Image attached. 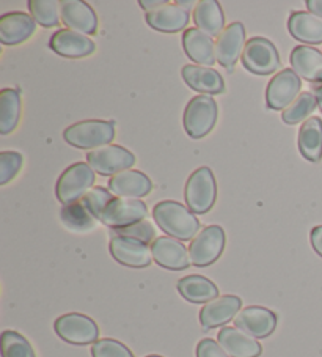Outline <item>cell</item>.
<instances>
[{"instance_id": "1", "label": "cell", "mask_w": 322, "mask_h": 357, "mask_svg": "<svg viewBox=\"0 0 322 357\" xmlns=\"http://www.w3.org/2000/svg\"><path fill=\"white\" fill-rule=\"evenodd\" d=\"M153 219L165 235L178 241H190L200 230V222L187 206L173 200L159 202L153 208Z\"/></svg>"}, {"instance_id": "2", "label": "cell", "mask_w": 322, "mask_h": 357, "mask_svg": "<svg viewBox=\"0 0 322 357\" xmlns=\"http://www.w3.org/2000/svg\"><path fill=\"white\" fill-rule=\"evenodd\" d=\"M114 137L115 121L112 120H84L68 126L63 132L66 144L90 151L110 145Z\"/></svg>"}, {"instance_id": "3", "label": "cell", "mask_w": 322, "mask_h": 357, "mask_svg": "<svg viewBox=\"0 0 322 357\" xmlns=\"http://www.w3.org/2000/svg\"><path fill=\"white\" fill-rule=\"evenodd\" d=\"M185 205L194 214H206L217 199V183L213 170L200 167L192 172L184 188Z\"/></svg>"}, {"instance_id": "4", "label": "cell", "mask_w": 322, "mask_h": 357, "mask_svg": "<svg viewBox=\"0 0 322 357\" xmlns=\"http://www.w3.org/2000/svg\"><path fill=\"white\" fill-rule=\"evenodd\" d=\"M217 102L209 95H198L187 102L183 115L185 132L192 139H201L213 131L217 123Z\"/></svg>"}, {"instance_id": "5", "label": "cell", "mask_w": 322, "mask_h": 357, "mask_svg": "<svg viewBox=\"0 0 322 357\" xmlns=\"http://www.w3.org/2000/svg\"><path fill=\"white\" fill-rule=\"evenodd\" d=\"M95 184V170L86 162H76L60 175L55 184V195L61 205H71L80 202L93 189Z\"/></svg>"}, {"instance_id": "6", "label": "cell", "mask_w": 322, "mask_h": 357, "mask_svg": "<svg viewBox=\"0 0 322 357\" xmlns=\"http://www.w3.org/2000/svg\"><path fill=\"white\" fill-rule=\"evenodd\" d=\"M240 61L247 71L258 76L272 75L282 66L280 54L274 43L263 36H253L247 41Z\"/></svg>"}, {"instance_id": "7", "label": "cell", "mask_w": 322, "mask_h": 357, "mask_svg": "<svg viewBox=\"0 0 322 357\" xmlns=\"http://www.w3.org/2000/svg\"><path fill=\"white\" fill-rule=\"evenodd\" d=\"M225 249V231L220 225H208L192 239L189 245L190 263L197 268H206L220 258Z\"/></svg>"}, {"instance_id": "8", "label": "cell", "mask_w": 322, "mask_h": 357, "mask_svg": "<svg viewBox=\"0 0 322 357\" xmlns=\"http://www.w3.org/2000/svg\"><path fill=\"white\" fill-rule=\"evenodd\" d=\"M86 164L102 176H114L120 172L131 170L135 156L121 145H105L86 153Z\"/></svg>"}, {"instance_id": "9", "label": "cell", "mask_w": 322, "mask_h": 357, "mask_svg": "<svg viewBox=\"0 0 322 357\" xmlns=\"http://www.w3.org/2000/svg\"><path fill=\"white\" fill-rule=\"evenodd\" d=\"M54 329L61 340L79 347L96 343L99 337L98 324L82 313H66L59 317L54 323Z\"/></svg>"}, {"instance_id": "10", "label": "cell", "mask_w": 322, "mask_h": 357, "mask_svg": "<svg viewBox=\"0 0 322 357\" xmlns=\"http://www.w3.org/2000/svg\"><path fill=\"white\" fill-rule=\"evenodd\" d=\"M302 81L293 70H282L270 79L266 89V106L270 110H284L300 95Z\"/></svg>"}, {"instance_id": "11", "label": "cell", "mask_w": 322, "mask_h": 357, "mask_svg": "<svg viewBox=\"0 0 322 357\" xmlns=\"http://www.w3.org/2000/svg\"><path fill=\"white\" fill-rule=\"evenodd\" d=\"M148 208L146 203L137 199H115L105 208L101 216V222L110 229H125V227L134 225L141 220H146Z\"/></svg>"}, {"instance_id": "12", "label": "cell", "mask_w": 322, "mask_h": 357, "mask_svg": "<svg viewBox=\"0 0 322 357\" xmlns=\"http://www.w3.org/2000/svg\"><path fill=\"white\" fill-rule=\"evenodd\" d=\"M110 255L123 266L141 269L151 264V248L134 238L112 235L109 243Z\"/></svg>"}, {"instance_id": "13", "label": "cell", "mask_w": 322, "mask_h": 357, "mask_svg": "<svg viewBox=\"0 0 322 357\" xmlns=\"http://www.w3.org/2000/svg\"><path fill=\"white\" fill-rule=\"evenodd\" d=\"M245 45V29L243 24L233 22L230 26H227L224 32L217 36V41H215L217 63L231 73L238 60L243 59Z\"/></svg>"}, {"instance_id": "14", "label": "cell", "mask_w": 322, "mask_h": 357, "mask_svg": "<svg viewBox=\"0 0 322 357\" xmlns=\"http://www.w3.org/2000/svg\"><path fill=\"white\" fill-rule=\"evenodd\" d=\"M238 329L244 331L253 338H266L274 334L278 318L272 310L266 307L250 305L240 310L233 319Z\"/></svg>"}, {"instance_id": "15", "label": "cell", "mask_w": 322, "mask_h": 357, "mask_svg": "<svg viewBox=\"0 0 322 357\" xmlns=\"http://www.w3.org/2000/svg\"><path fill=\"white\" fill-rule=\"evenodd\" d=\"M151 254L153 260L156 261L160 268L170 271H183L187 269L190 263L189 252L185 245L171 236H159L151 243Z\"/></svg>"}, {"instance_id": "16", "label": "cell", "mask_w": 322, "mask_h": 357, "mask_svg": "<svg viewBox=\"0 0 322 357\" xmlns=\"http://www.w3.org/2000/svg\"><path fill=\"white\" fill-rule=\"evenodd\" d=\"M61 22L70 30L82 35L98 32V16L89 3L82 0H61Z\"/></svg>"}, {"instance_id": "17", "label": "cell", "mask_w": 322, "mask_h": 357, "mask_svg": "<svg viewBox=\"0 0 322 357\" xmlns=\"http://www.w3.org/2000/svg\"><path fill=\"white\" fill-rule=\"evenodd\" d=\"M243 307V301L233 294L215 298L200 310V324L204 331L220 328L236 318Z\"/></svg>"}, {"instance_id": "18", "label": "cell", "mask_w": 322, "mask_h": 357, "mask_svg": "<svg viewBox=\"0 0 322 357\" xmlns=\"http://www.w3.org/2000/svg\"><path fill=\"white\" fill-rule=\"evenodd\" d=\"M55 54L65 59H84L95 52V41L86 35L77 33L70 29H60L51 36L49 41Z\"/></svg>"}, {"instance_id": "19", "label": "cell", "mask_w": 322, "mask_h": 357, "mask_svg": "<svg viewBox=\"0 0 322 357\" xmlns=\"http://www.w3.org/2000/svg\"><path fill=\"white\" fill-rule=\"evenodd\" d=\"M36 22L24 11H11L0 16V41L3 46H17L35 33Z\"/></svg>"}, {"instance_id": "20", "label": "cell", "mask_w": 322, "mask_h": 357, "mask_svg": "<svg viewBox=\"0 0 322 357\" xmlns=\"http://www.w3.org/2000/svg\"><path fill=\"white\" fill-rule=\"evenodd\" d=\"M109 190L121 199H137L146 197L153 190V183L144 172L125 170L109 180Z\"/></svg>"}, {"instance_id": "21", "label": "cell", "mask_w": 322, "mask_h": 357, "mask_svg": "<svg viewBox=\"0 0 322 357\" xmlns=\"http://www.w3.org/2000/svg\"><path fill=\"white\" fill-rule=\"evenodd\" d=\"M183 79L189 85V89L198 91L200 95H220L225 91V81L219 71L214 68H206L200 65L183 66Z\"/></svg>"}, {"instance_id": "22", "label": "cell", "mask_w": 322, "mask_h": 357, "mask_svg": "<svg viewBox=\"0 0 322 357\" xmlns=\"http://www.w3.org/2000/svg\"><path fill=\"white\" fill-rule=\"evenodd\" d=\"M291 70L312 84H322V52L313 46H296L289 57Z\"/></svg>"}, {"instance_id": "23", "label": "cell", "mask_w": 322, "mask_h": 357, "mask_svg": "<svg viewBox=\"0 0 322 357\" xmlns=\"http://www.w3.org/2000/svg\"><path fill=\"white\" fill-rule=\"evenodd\" d=\"M146 24L151 29L162 33H178L187 27L190 21V13L176 3H167L154 11H148Z\"/></svg>"}, {"instance_id": "24", "label": "cell", "mask_w": 322, "mask_h": 357, "mask_svg": "<svg viewBox=\"0 0 322 357\" xmlns=\"http://www.w3.org/2000/svg\"><path fill=\"white\" fill-rule=\"evenodd\" d=\"M217 342L230 357H259L263 353L261 344L256 338L230 326H225L219 332Z\"/></svg>"}, {"instance_id": "25", "label": "cell", "mask_w": 322, "mask_h": 357, "mask_svg": "<svg viewBox=\"0 0 322 357\" xmlns=\"http://www.w3.org/2000/svg\"><path fill=\"white\" fill-rule=\"evenodd\" d=\"M183 49L187 57L195 61L197 65L210 68L217 59H215V45L213 38L197 27L187 29L183 35Z\"/></svg>"}, {"instance_id": "26", "label": "cell", "mask_w": 322, "mask_h": 357, "mask_svg": "<svg viewBox=\"0 0 322 357\" xmlns=\"http://www.w3.org/2000/svg\"><path fill=\"white\" fill-rule=\"evenodd\" d=\"M288 30L303 45H322V17L309 11H294L288 20Z\"/></svg>"}, {"instance_id": "27", "label": "cell", "mask_w": 322, "mask_h": 357, "mask_svg": "<svg viewBox=\"0 0 322 357\" xmlns=\"http://www.w3.org/2000/svg\"><path fill=\"white\" fill-rule=\"evenodd\" d=\"M194 22L198 30H201L210 38L219 36L225 30V16L220 3L215 0H200L194 8Z\"/></svg>"}, {"instance_id": "28", "label": "cell", "mask_w": 322, "mask_h": 357, "mask_svg": "<svg viewBox=\"0 0 322 357\" xmlns=\"http://www.w3.org/2000/svg\"><path fill=\"white\" fill-rule=\"evenodd\" d=\"M300 155L309 162H319L322 158V120L319 116H312L302 123L297 139Z\"/></svg>"}, {"instance_id": "29", "label": "cell", "mask_w": 322, "mask_h": 357, "mask_svg": "<svg viewBox=\"0 0 322 357\" xmlns=\"http://www.w3.org/2000/svg\"><path fill=\"white\" fill-rule=\"evenodd\" d=\"M178 291L192 304H208L219 298V288L203 275H187L179 279Z\"/></svg>"}, {"instance_id": "30", "label": "cell", "mask_w": 322, "mask_h": 357, "mask_svg": "<svg viewBox=\"0 0 322 357\" xmlns=\"http://www.w3.org/2000/svg\"><path fill=\"white\" fill-rule=\"evenodd\" d=\"M21 119V95L15 89L0 91V134H11Z\"/></svg>"}, {"instance_id": "31", "label": "cell", "mask_w": 322, "mask_h": 357, "mask_svg": "<svg viewBox=\"0 0 322 357\" xmlns=\"http://www.w3.org/2000/svg\"><path fill=\"white\" fill-rule=\"evenodd\" d=\"M61 222L65 224L71 231H89L95 229L96 218L85 208L82 202L71 203V205H65L61 208L60 213Z\"/></svg>"}, {"instance_id": "32", "label": "cell", "mask_w": 322, "mask_h": 357, "mask_svg": "<svg viewBox=\"0 0 322 357\" xmlns=\"http://www.w3.org/2000/svg\"><path fill=\"white\" fill-rule=\"evenodd\" d=\"M29 11L41 27H57L61 22V8L57 0H30Z\"/></svg>"}, {"instance_id": "33", "label": "cell", "mask_w": 322, "mask_h": 357, "mask_svg": "<svg viewBox=\"0 0 322 357\" xmlns=\"http://www.w3.org/2000/svg\"><path fill=\"white\" fill-rule=\"evenodd\" d=\"M316 107H318L316 96L309 93V91H303L288 109L283 110L282 119L286 125H297V123L302 121L305 123L308 116L314 112Z\"/></svg>"}, {"instance_id": "34", "label": "cell", "mask_w": 322, "mask_h": 357, "mask_svg": "<svg viewBox=\"0 0 322 357\" xmlns=\"http://www.w3.org/2000/svg\"><path fill=\"white\" fill-rule=\"evenodd\" d=\"M0 344H2V357H35L32 344L16 331H3Z\"/></svg>"}, {"instance_id": "35", "label": "cell", "mask_w": 322, "mask_h": 357, "mask_svg": "<svg viewBox=\"0 0 322 357\" xmlns=\"http://www.w3.org/2000/svg\"><path fill=\"white\" fill-rule=\"evenodd\" d=\"M114 200V194L110 192V190L96 186L90 189L80 202H82L85 208L99 220L102 216V213L105 211V208H107Z\"/></svg>"}, {"instance_id": "36", "label": "cell", "mask_w": 322, "mask_h": 357, "mask_svg": "<svg viewBox=\"0 0 322 357\" xmlns=\"http://www.w3.org/2000/svg\"><path fill=\"white\" fill-rule=\"evenodd\" d=\"M93 357H134L126 344L114 338H101L91 347Z\"/></svg>"}, {"instance_id": "37", "label": "cell", "mask_w": 322, "mask_h": 357, "mask_svg": "<svg viewBox=\"0 0 322 357\" xmlns=\"http://www.w3.org/2000/svg\"><path fill=\"white\" fill-rule=\"evenodd\" d=\"M24 162V158L17 151L0 153V184L5 186L17 175Z\"/></svg>"}, {"instance_id": "38", "label": "cell", "mask_w": 322, "mask_h": 357, "mask_svg": "<svg viewBox=\"0 0 322 357\" xmlns=\"http://www.w3.org/2000/svg\"><path fill=\"white\" fill-rule=\"evenodd\" d=\"M112 235L134 238L145 244H150V243H154V239H156V230H154L151 222H148V220H141V222L125 227V229H115L112 230Z\"/></svg>"}, {"instance_id": "39", "label": "cell", "mask_w": 322, "mask_h": 357, "mask_svg": "<svg viewBox=\"0 0 322 357\" xmlns=\"http://www.w3.org/2000/svg\"><path fill=\"white\" fill-rule=\"evenodd\" d=\"M197 357H230L227 351L220 347L219 342H214L213 338H203L197 344Z\"/></svg>"}, {"instance_id": "40", "label": "cell", "mask_w": 322, "mask_h": 357, "mask_svg": "<svg viewBox=\"0 0 322 357\" xmlns=\"http://www.w3.org/2000/svg\"><path fill=\"white\" fill-rule=\"evenodd\" d=\"M309 241H312L316 254L322 257V225L314 227L312 230V233H309Z\"/></svg>"}, {"instance_id": "41", "label": "cell", "mask_w": 322, "mask_h": 357, "mask_svg": "<svg viewBox=\"0 0 322 357\" xmlns=\"http://www.w3.org/2000/svg\"><path fill=\"white\" fill-rule=\"evenodd\" d=\"M139 3H140V7L148 13V11H154L160 7H165V5L170 2H167V0H140Z\"/></svg>"}, {"instance_id": "42", "label": "cell", "mask_w": 322, "mask_h": 357, "mask_svg": "<svg viewBox=\"0 0 322 357\" xmlns=\"http://www.w3.org/2000/svg\"><path fill=\"white\" fill-rule=\"evenodd\" d=\"M307 8L309 13L322 17V0H307Z\"/></svg>"}, {"instance_id": "43", "label": "cell", "mask_w": 322, "mask_h": 357, "mask_svg": "<svg viewBox=\"0 0 322 357\" xmlns=\"http://www.w3.org/2000/svg\"><path fill=\"white\" fill-rule=\"evenodd\" d=\"M314 96H316V101H318V107L322 112V84L316 85L314 87Z\"/></svg>"}, {"instance_id": "44", "label": "cell", "mask_w": 322, "mask_h": 357, "mask_svg": "<svg viewBox=\"0 0 322 357\" xmlns=\"http://www.w3.org/2000/svg\"><path fill=\"white\" fill-rule=\"evenodd\" d=\"M176 5H179V7H183L189 11L192 7L194 8L197 7V2H194V0H178Z\"/></svg>"}, {"instance_id": "45", "label": "cell", "mask_w": 322, "mask_h": 357, "mask_svg": "<svg viewBox=\"0 0 322 357\" xmlns=\"http://www.w3.org/2000/svg\"><path fill=\"white\" fill-rule=\"evenodd\" d=\"M146 357H162V356H159V354H150V356H146Z\"/></svg>"}]
</instances>
